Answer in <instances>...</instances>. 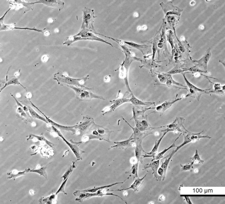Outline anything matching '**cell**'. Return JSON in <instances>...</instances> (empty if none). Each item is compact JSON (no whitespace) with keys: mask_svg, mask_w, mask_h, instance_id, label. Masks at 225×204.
<instances>
[{"mask_svg":"<svg viewBox=\"0 0 225 204\" xmlns=\"http://www.w3.org/2000/svg\"><path fill=\"white\" fill-rule=\"evenodd\" d=\"M123 49L124 50V52L125 53L126 58L125 61L123 63L122 67L121 68L120 77L123 79H124L127 88L129 90V91L132 93V91L130 89L128 80V69L131 65L132 62L134 59H133V57L131 53L130 52L129 49L127 47L121 46Z\"/></svg>","mask_w":225,"mask_h":204,"instance_id":"6da1fadb","label":"cell"},{"mask_svg":"<svg viewBox=\"0 0 225 204\" xmlns=\"http://www.w3.org/2000/svg\"><path fill=\"white\" fill-rule=\"evenodd\" d=\"M67 86L72 88L76 93L77 98L81 100H89L92 99H97L99 100H105L104 97L97 95L91 91H87L85 89L80 88L79 87L73 86L66 85Z\"/></svg>","mask_w":225,"mask_h":204,"instance_id":"7a4b0ae2","label":"cell"},{"mask_svg":"<svg viewBox=\"0 0 225 204\" xmlns=\"http://www.w3.org/2000/svg\"><path fill=\"white\" fill-rule=\"evenodd\" d=\"M55 75H56V79L60 82L68 84V85L73 86L80 87L81 88L88 89V88L84 86L83 84L84 83L85 81H86L88 79V76L85 78H81V79H74V78L66 77L65 75H60L57 74Z\"/></svg>","mask_w":225,"mask_h":204,"instance_id":"3957f363","label":"cell"},{"mask_svg":"<svg viewBox=\"0 0 225 204\" xmlns=\"http://www.w3.org/2000/svg\"><path fill=\"white\" fill-rule=\"evenodd\" d=\"M204 131H201V132L198 133H193L189 132L186 130V131L183 132V134L184 135V141H183L182 144L178 146L176 150H173L174 153H175L179 149L182 147L183 146L187 144L188 143L191 142L192 141H195L197 140H199L200 139L204 138H211V137L209 136L208 135H201L202 133Z\"/></svg>","mask_w":225,"mask_h":204,"instance_id":"277c9868","label":"cell"},{"mask_svg":"<svg viewBox=\"0 0 225 204\" xmlns=\"http://www.w3.org/2000/svg\"><path fill=\"white\" fill-rule=\"evenodd\" d=\"M182 74L185 82H186L189 91V94L185 96V97H194V98H196L197 100L199 101L200 99V97L202 95L206 94V93H209L208 91L211 89H202L198 88L197 87L192 85L188 80L187 78H186L185 73H182Z\"/></svg>","mask_w":225,"mask_h":204,"instance_id":"5b68a950","label":"cell"},{"mask_svg":"<svg viewBox=\"0 0 225 204\" xmlns=\"http://www.w3.org/2000/svg\"><path fill=\"white\" fill-rule=\"evenodd\" d=\"M52 127L53 131H54L55 132L56 134L58 135L59 136H60L61 138L63 139V141H64L66 144L69 146V147L70 148V149H71V150L72 151V152H73L75 156H76V157L77 159H78V160H79L82 159V157H81V154H82L83 153H85V152L81 150L79 148V147L75 145L72 144V143H69V141H68L67 140L65 139V137H64L60 131H59V130H58L56 127L53 126H52Z\"/></svg>","mask_w":225,"mask_h":204,"instance_id":"8992f818","label":"cell"},{"mask_svg":"<svg viewBox=\"0 0 225 204\" xmlns=\"http://www.w3.org/2000/svg\"><path fill=\"white\" fill-rule=\"evenodd\" d=\"M83 11V20L81 29H85L91 28V24H92L94 16V11L90 9L85 8Z\"/></svg>","mask_w":225,"mask_h":204,"instance_id":"52a82bcc","label":"cell"},{"mask_svg":"<svg viewBox=\"0 0 225 204\" xmlns=\"http://www.w3.org/2000/svg\"><path fill=\"white\" fill-rule=\"evenodd\" d=\"M30 103L31 104H32V105L34 107H35V109H36L38 111L40 112L43 115V116L45 117L46 119L47 122H48L49 123H50L51 125L53 126L60 128L61 130H63V131H71L73 133H75V128H76V125L72 126H64L61 125H60V124L56 123V122H54V121H53L51 119H50V118L47 117L46 116V115L44 114L43 112H41L38 107H37L36 106H35L32 102L30 101Z\"/></svg>","mask_w":225,"mask_h":204,"instance_id":"ba28073f","label":"cell"},{"mask_svg":"<svg viewBox=\"0 0 225 204\" xmlns=\"http://www.w3.org/2000/svg\"><path fill=\"white\" fill-rule=\"evenodd\" d=\"M111 103H112V105L110 107L106 108L103 112H104V114L109 112H112L115 111L117 108L119 107L121 105L124 103L130 102V99L126 98V97H121L116 100H114L112 101H110Z\"/></svg>","mask_w":225,"mask_h":204,"instance_id":"9c48e42d","label":"cell"},{"mask_svg":"<svg viewBox=\"0 0 225 204\" xmlns=\"http://www.w3.org/2000/svg\"><path fill=\"white\" fill-rule=\"evenodd\" d=\"M36 3H43L49 7L57 8L60 11L63 9L64 6V3L59 0H40L34 2V4Z\"/></svg>","mask_w":225,"mask_h":204,"instance_id":"30bf717a","label":"cell"},{"mask_svg":"<svg viewBox=\"0 0 225 204\" xmlns=\"http://www.w3.org/2000/svg\"><path fill=\"white\" fill-rule=\"evenodd\" d=\"M183 99V98L181 97L180 98H176L175 100H167V101L164 102L162 104L156 106L155 109H156L157 112H161L162 113H164L166 110L169 109L174 103L180 101Z\"/></svg>","mask_w":225,"mask_h":204,"instance_id":"8fae6325","label":"cell"},{"mask_svg":"<svg viewBox=\"0 0 225 204\" xmlns=\"http://www.w3.org/2000/svg\"><path fill=\"white\" fill-rule=\"evenodd\" d=\"M164 132L163 135L160 138L159 140H156V142H155V146H154L153 148L152 149L151 151L150 152H149V153H146V152H145L146 153V155H145V156H143V159L144 158L147 157H153L154 158L155 157V156H156V153H157L158 152V148H159L160 144L161 141H162L164 137L165 136L166 134H167V133L169 132V131L165 130H164Z\"/></svg>","mask_w":225,"mask_h":204,"instance_id":"7c38bea8","label":"cell"},{"mask_svg":"<svg viewBox=\"0 0 225 204\" xmlns=\"http://www.w3.org/2000/svg\"><path fill=\"white\" fill-rule=\"evenodd\" d=\"M211 50L210 49H208L205 53L202 58L199 60H195L194 62L197 64L199 65L203 66L204 67L205 71L207 72V67H208V64L211 58Z\"/></svg>","mask_w":225,"mask_h":204,"instance_id":"4fadbf2b","label":"cell"},{"mask_svg":"<svg viewBox=\"0 0 225 204\" xmlns=\"http://www.w3.org/2000/svg\"><path fill=\"white\" fill-rule=\"evenodd\" d=\"M147 174H146V175L144 177H143L142 178H140L138 177L135 179V181L133 183V184L131 185V187L128 188H124L121 189V190H110L111 191H121L124 190H128L129 189H133L134 190V192L136 191H138L140 189L141 186L143 182V180L147 175Z\"/></svg>","mask_w":225,"mask_h":204,"instance_id":"5bb4252c","label":"cell"},{"mask_svg":"<svg viewBox=\"0 0 225 204\" xmlns=\"http://www.w3.org/2000/svg\"><path fill=\"white\" fill-rule=\"evenodd\" d=\"M75 35L80 37L81 38H91V39H92L93 40L100 41H101V42H105L106 43L110 44V45H111L112 46L111 44L109 43L106 42V41L103 40L101 39V38L96 36V35H95L93 33L89 32L88 31H87V30H84L83 29V30H82L81 32H80L78 34Z\"/></svg>","mask_w":225,"mask_h":204,"instance_id":"9a60e30c","label":"cell"},{"mask_svg":"<svg viewBox=\"0 0 225 204\" xmlns=\"http://www.w3.org/2000/svg\"><path fill=\"white\" fill-rule=\"evenodd\" d=\"M0 26H1V27H0V28H1V29H1V31L13 30V29H25V30H31L36 31V32H41V33H43V30H44V29H42V30H41V29H35V28H33V29H30V28L26 27H16V26L13 24L5 25L3 23H0Z\"/></svg>","mask_w":225,"mask_h":204,"instance_id":"2e32d148","label":"cell"},{"mask_svg":"<svg viewBox=\"0 0 225 204\" xmlns=\"http://www.w3.org/2000/svg\"><path fill=\"white\" fill-rule=\"evenodd\" d=\"M133 140H134V138H133L132 134L130 138L128 140H126V141L114 142L116 145L115 146H112L110 149L115 147L116 148L125 149H125H128L130 146H133Z\"/></svg>","mask_w":225,"mask_h":204,"instance_id":"e0dca14e","label":"cell"},{"mask_svg":"<svg viewBox=\"0 0 225 204\" xmlns=\"http://www.w3.org/2000/svg\"><path fill=\"white\" fill-rule=\"evenodd\" d=\"M160 162V159L152 161L151 163L146 164V165H145L143 171H144V170L147 169V168H151L152 171H153L154 177L156 178V180H158V176L157 171L159 167Z\"/></svg>","mask_w":225,"mask_h":204,"instance_id":"ac0fdd59","label":"cell"},{"mask_svg":"<svg viewBox=\"0 0 225 204\" xmlns=\"http://www.w3.org/2000/svg\"><path fill=\"white\" fill-rule=\"evenodd\" d=\"M30 169L29 168H28V169L26 168L25 171H16V170H14V171H12L11 172L7 173V175H8V178L9 179H12L15 181L17 177L26 175L27 173L30 172Z\"/></svg>","mask_w":225,"mask_h":204,"instance_id":"d6986e66","label":"cell"},{"mask_svg":"<svg viewBox=\"0 0 225 204\" xmlns=\"http://www.w3.org/2000/svg\"><path fill=\"white\" fill-rule=\"evenodd\" d=\"M130 102L134 105L135 106H144L150 105L154 104L152 102H147L143 101L137 99L132 93L131 98H130Z\"/></svg>","mask_w":225,"mask_h":204,"instance_id":"ffe728a7","label":"cell"},{"mask_svg":"<svg viewBox=\"0 0 225 204\" xmlns=\"http://www.w3.org/2000/svg\"><path fill=\"white\" fill-rule=\"evenodd\" d=\"M130 177H128L126 180H125V181L122 182L116 183H114L111 184L109 185H106L104 186H102V187H94V188L87 189V190H82L81 191L87 192V193H96V192L98 191V190H103L107 188L111 187L112 186H115V185H116L118 184H123L128 179H129Z\"/></svg>","mask_w":225,"mask_h":204,"instance_id":"44dd1931","label":"cell"},{"mask_svg":"<svg viewBox=\"0 0 225 204\" xmlns=\"http://www.w3.org/2000/svg\"><path fill=\"white\" fill-rule=\"evenodd\" d=\"M165 79L164 84H165L166 85L168 86H172L173 85H175L179 86L186 87L182 84L178 82L177 81H174L173 79V78L172 77V75H171L165 73Z\"/></svg>","mask_w":225,"mask_h":204,"instance_id":"7402d4cb","label":"cell"},{"mask_svg":"<svg viewBox=\"0 0 225 204\" xmlns=\"http://www.w3.org/2000/svg\"><path fill=\"white\" fill-rule=\"evenodd\" d=\"M20 85L22 86L23 87V88H25V87H24L20 82H19L18 78H16L14 77H12L10 78V79H8V76H7V79H6L5 85H4V86L2 88H1V91H0L1 92V91H2L4 88H5L6 87H7L8 85Z\"/></svg>","mask_w":225,"mask_h":204,"instance_id":"603a6c76","label":"cell"},{"mask_svg":"<svg viewBox=\"0 0 225 204\" xmlns=\"http://www.w3.org/2000/svg\"><path fill=\"white\" fill-rule=\"evenodd\" d=\"M34 139H37V140H39L40 141H44L47 144H48L49 146L52 148H53L54 146H56V144L52 143L50 142V141H48L47 139L44 137V136L36 135H34L33 134H30L29 136V138L27 139L28 140H32Z\"/></svg>","mask_w":225,"mask_h":204,"instance_id":"cb8c5ba5","label":"cell"},{"mask_svg":"<svg viewBox=\"0 0 225 204\" xmlns=\"http://www.w3.org/2000/svg\"><path fill=\"white\" fill-rule=\"evenodd\" d=\"M182 133L180 134V135L178 137L177 139H176L175 141H174V142L173 143V144H172L171 146H169V147H168V149H164V150L163 151H162V152H161L160 153H158L157 155H156V156H155V157L153 158V159H152V161L155 160H158V159H160H160H162V158L163 157L164 155L165 154L166 152H168V151L170 150V149L173 148L174 147H177V146L175 144L176 142L178 140L179 137L180 136V135H182Z\"/></svg>","mask_w":225,"mask_h":204,"instance_id":"d4e9b609","label":"cell"},{"mask_svg":"<svg viewBox=\"0 0 225 204\" xmlns=\"http://www.w3.org/2000/svg\"><path fill=\"white\" fill-rule=\"evenodd\" d=\"M175 153H174V152L173 151L172 152H171V154L169 155V157L167 158V159H166L165 162H163L162 165L160 167L162 168L164 170V175L163 177H162V180L163 181L165 179L166 175L167 169H168L169 164V163L170 160H171L172 157H173V155Z\"/></svg>","mask_w":225,"mask_h":204,"instance_id":"484cf974","label":"cell"},{"mask_svg":"<svg viewBox=\"0 0 225 204\" xmlns=\"http://www.w3.org/2000/svg\"><path fill=\"white\" fill-rule=\"evenodd\" d=\"M138 162H137V163L134 164L129 172H126V173H128V174H129V176L133 177L134 180L138 177Z\"/></svg>","mask_w":225,"mask_h":204,"instance_id":"4316f807","label":"cell"},{"mask_svg":"<svg viewBox=\"0 0 225 204\" xmlns=\"http://www.w3.org/2000/svg\"><path fill=\"white\" fill-rule=\"evenodd\" d=\"M28 109H29V113H30L31 116L32 117L35 119H37L43 121L46 123L48 124V122H47L46 119L43 117L38 114V113H37L32 108L30 107V106H28Z\"/></svg>","mask_w":225,"mask_h":204,"instance_id":"83f0119b","label":"cell"},{"mask_svg":"<svg viewBox=\"0 0 225 204\" xmlns=\"http://www.w3.org/2000/svg\"><path fill=\"white\" fill-rule=\"evenodd\" d=\"M48 165L43 166L42 167L38 168V169L30 170V172L36 173L39 174L40 175H42L43 176L45 177L46 178H47L46 169Z\"/></svg>","mask_w":225,"mask_h":204,"instance_id":"f1b7e54d","label":"cell"},{"mask_svg":"<svg viewBox=\"0 0 225 204\" xmlns=\"http://www.w3.org/2000/svg\"><path fill=\"white\" fill-rule=\"evenodd\" d=\"M124 43L130 46L133 48L137 49V50H140L143 53V50L145 48H146L147 46L145 45H140V44H137L132 42H127V41H124Z\"/></svg>","mask_w":225,"mask_h":204,"instance_id":"f546056e","label":"cell"},{"mask_svg":"<svg viewBox=\"0 0 225 204\" xmlns=\"http://www.w3.org/2000/svg\"><path fill=\"white\" fill-rule=\"evenodd\" d=\"M73 165L70 166V167L69 169H68L66 172L65 173V174H64L63 176L61 178H63V181H65V180L67 177L70 176V175L71 174H72V171H73L74 168H75V162H73Z\"/></svg>","mask_w":225,"mask_h":204,"instance_id":"4dcf8cb0","label":"cell"},{"mask_svg":"<svg viewBox=\"0 0 225 204\" xmlns=\"http://www.w3.org/2000/svg\"><path fill=\"white\" fill-rule=\"evenodd\" d=\"M91 122V121H86L85 122H83L80 125H77L76 128H78L80 131H85L90 125Z\"/></svg>","mask_w":225,"mask_h":204,"instance_id":"1f68e13d","label":"cell"},{"mask_svg":"<svg viewBox=\"0 0 225 204\" xmlns=\"http://www.w3.org/2000/svg\"><path fill=\"white\" fill-rule=\"evenodd\" d=\"M69 177H67V178H66V179L65 180V181H64L62 183V184H61V185L60 188H59L58 190H57V192H56V195H57L59 193H64L65 194H67V193H66V192H65V187L66 182H67V180H68V179H69Z\"/></svg>","mask_w":225,"mask_h":204,"instance_id":"d6a6232c","label":"cell"},{"mask_svg":"<svg viewBox=\"0 0 225 204\" xmlns=\"http://www.w3.org/2000/svg\"><path fill=\"white\" fill-rule=\"evenodd\" d=\"M186 71V70H183L182 69H180V68L178 67L177 66L174 67L170 70V71L167 72L166 73L169 75L175 74L183 73V72Z\"/></svg>","mask_w":225,"mask_h":204,"instance_id":"836d02e7","label":"cell"},{"mask_svg":"<svg viewBox=\"0 0 225 204\" xmlns=\"http://www.w3.org/2000/svg\"><path fill=\"white\" fill-rule=\"evenodd\" d=\"M191 160L193 161V162H195V161H198V162L200 163H203L204 162V161L202 160L201 159L200 155L198 154L197 150H196V152L193 157H192L190 158Z\"/></svg>","mask_w":225,"mask_h":204,"instance_id":"e575fe53","label":"cell"},{"mask_svg":"<svg viewBox=\"0 0 225 204\" xmlns=\"http://www.w3.org/2000/svg\"><path fill=\"white\" fill-rule=\"evenodd\" d=\"M195 162H192L190 164H187L186 165H180L182 168V171H191L193 168V165Z\"/></svg>","mask_w":225,"mask_h":204,"instance_id":"d590c367","label":"cell"},{"mask_svg":"<svg viewBox=\"0 0 225 204\" xmlns=\"http://www.w3.org/2000/svg\"><path fill=\"white\" fill-rule=\"evenodd\" d=\"M142 150V148L139 147L137 146H136L135 149V156L137 160V162H139V161H140L141 162H142V159H141V158Z\"/></svg>","mask_w":225,"mask_h":204,"instance_id":"8d00e7d4","label":"cell"},{"mask_svg":"<svg viewBox=\"0 0 225 204\" xmlns=\"http://www.w3.org/2000/svg\"><path fill=\"white\" fill-rule=\"evenodd\" d=\"M15 2L17 3H21L26 8L30 9H32L34 4H35L34 2H26L22 1H15Z\"/></svg>","mask_w":225,"mask_h":204,"instance_id":"74e56055","label":"cell"},{"mask_svg":"<svg viewBox=\"0 0 225 204\" xmlns=\"http://www.w3.org/2000/svg\"><path fill=\"white\" fill-rule=\"evenodd\" d=\"M186 71H189L192 72V73H207V72L205 71H202L199 68L195 66L192 68H190L188 69H187Z\"/></svg>","mask_w":225,"mask_h":204,"instance_id":"f35d334b","label":"cell"},{"mask_svg":"<svg viewBox=\"0 0 225 204\" xmlns=\"http://www.w3.org/2000/svg\"><path fill=\"white\" fill-rule=\"evenodd\" d=\"M11 96L13 98L15 99V100L16 103H17V105L19 106V107H20L23 108V110H24L25 111V112H27L28 110H29L28 108L26 107V106H24L23 105L21 104V103H19L18 100H17V99L15 98V97L14 96V95H11Z\"/></svg>","mask_w":225,"mask_h":204,"instance_id":"ab89813d","label":"cell"},{"mask_svg":"<svg viewBox=\"0 0 225 204\" xmlns=\"http://www.w3.org/2000/svg\"><path fill=\"white\" fill-rule=\"evenodd\" d=\"M17 112L19 113H20L22 116L24 117L25 118H27V115L25 113L24 110H23V108L19 107L17 109Z\"/></svg>","mask_w":225,"mask_h":204,"instance_id":"60d3db41","label":"cell"},{"mask_svg":"<svg viewBox=\"0 0 225 204\" xmlns=\"http://www.w3.org/2000/svg\"><path fill=\"white\" fill-rule=\"evenodd\" d=\"M152 50H153V55H152V61H153L154 59H155V54H156L157 50V44L156 42H155L153 44Z\"/></svg>","mask_w":225,"mask_h":204,"instance_id":"b9f144b4","label":"cell"},{"mask_svg":"<svg viewBox=\"0 0 225 204\" xmlns=\"http://www.w3.org/2000/svg\"><path fill=\"white\" fill-rule=\"evenodd\" d=\"M158 175L161 177V178L163 177L164 174V170L161 167L158 168Z\"/></svg>","mask_w":225,"mask_h":204,"instance_id":"7bdbcfd3","label":"cell"},{"mask_svg":"<svg viewBox=\"0 0 225 204\" xmlns=\"http://www.w3.org/2000/svg\"><path fill=\"white\" fill-rule=\"evenodd\" d=\"M11 9V8H10L9 9L8 11H7V12L4 14V16H2V17H1V18H0V23H2V21L4 19V17H5V16L7 14V13L9 11H10V10Z\"/></svg>","mask_w":225,"mask_h":204,"instance_id":"ee69618b","label":"cell"},{"mask_svg":"<svg viewBox=\"0 0 225 204\" xmlns=\"http://www.w3.org/2000/svg\"><path fill=\"white\" fill-rule=\"evenodd\" d=\"M185 198L188 203L190 204H192V202H191L190 199H189V197L186 196L185 197Z\"/></svg>","mask_w":225,"mask_h":204,"instance_id":"f6af8a7d","label":"cell"},{"mask_svg":"<svg viewBox=\"0 0 225 204\" xmlns=\"http://www.w3.org/2000/svg\"><path fill=\"white\" fill-rule=\"evenodd\" d=\"M200 29H201V30H203V29H204V26L202 25V26H200Z\"/></svg>","mask_w":225,"mask_h":204,"instance_id":"bcb514c9","label":"cell"},{"mask_svg":"<svg viewBox=\"0 0 225 204\" xmlns=\"http://www.w3.org/2000/svg\"><path fill=\"white\" fill-rule=\"evenodd\" d=\"M195 2L194 1H192L191 2V5H195Z\"/></svg>","mask_w":225,"mask_h":204,"instance_id":"7dc6e473","label":"cell"},{"mask_svg":"<svg viewBox=\"0 0 225 204\" xmlns=\"http://www.w3.org/2000/svg\"><path fill=\"white\" fill-rule=\"evenodd\" d=\"M146 26H144L142 27V29L143 30H145V29H146Z\"/></svg>","mask_w":225,"mask_h":204,"instance_id":"c3c4849f","label":"cell"},{"mask_svg":"<svg viewBox=\"0 0 225 204\" xmlns=\"http://www.w3.org/2000/svg\"><path fill=\"white\" fill-rule=\"evenodd\" d=\"M124 194H125V196H126L127 195H128V193H127V192H125L124 193Z\"/></svg>","mask_w":225,"mask_h":204,"instance_id":"681fc988","label":"cell"},{"mask_svg":"<svg viewBox=\"0 0 225 204\" xmlns=\"http://www.w3.org/2000/svg\"><path fill=\"white\" fill-rule=\"evenodd\" d=\"M135 17H138V14H135Z\"/></svg>","mask_w":225,"mask_h":204,"instance_id":"f907efd6","label":"cell"}]
</instances>
